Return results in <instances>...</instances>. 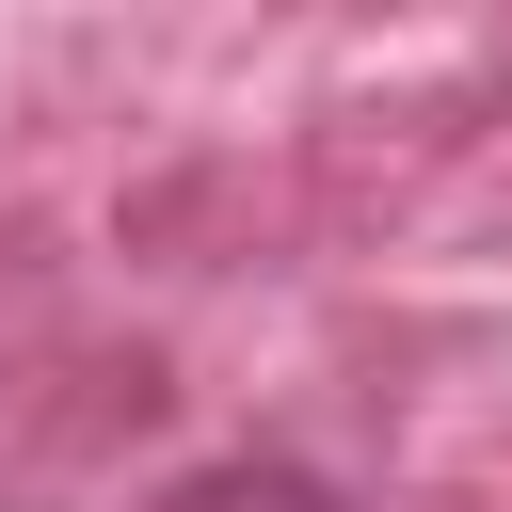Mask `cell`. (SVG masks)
Wrapping results in <instances>:
<instances>
[{"instance_id":"6da1fadb","label":"cell","mask_w":512,"mask_h":512,"mask_svg":"<svg viewBox=\"0 0 512 512\" xmlns=\"http://www.w3.org/2000/svg\"><path fill=\"white\" fill-rule=\"evenodd\" d=\"M160 512H352V496L304 480V464H208V480H176Z\"/></svg>"}]
</instances>
